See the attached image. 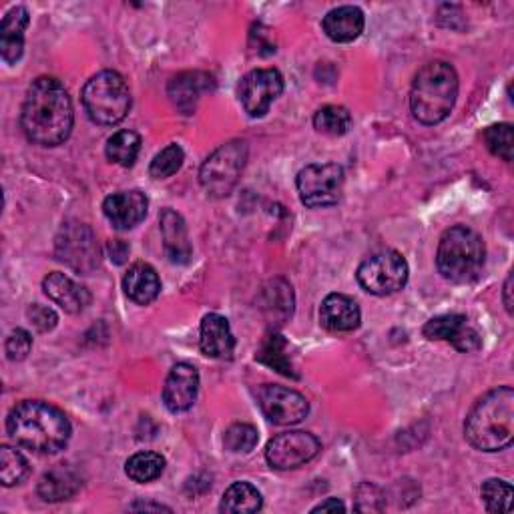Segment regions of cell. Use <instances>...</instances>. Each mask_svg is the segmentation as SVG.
I'll return each mask as SVG.
<instances>
[{
	"label": "cell",
	"instance_id": "cell-1",
	"mask_svg": "<svg viewBox=\"0 0 514 514\" xmlns=\"http://www.w3.org/2000/svg\"><path fill=\"white\" fill-rule=\"evenodd\" d=\"M73 121L71 97L57 79L41 77L29 87L21 113V125L29 141L57 147L69 139Z\"/></svg>",
	"mask_w": 514,
	"mask_h": 514
},
{
	"label": "cell",
	"instance_id": "cell-2",
	"mask_svg": "<svg viewBox=\"0 0 514 514\" xmlns=\"http://www.w3.org/2000/svg\"><path fill=\"white\" fill-rule=\"evenodd\" d=\"M7 432L17 446L39 454H57L69 444L71 422L61 408L49 402L25 400L11 410Z\"/></svg>",
	"mask_w": 514,
	"mask_h": 514
},
{
	"label": "cell",
	"instance_id": "cell-3",
	"mask_svg": "<svg viewBox=\"0 0 514 514\" xmlns=\"http://www.w3.org/2000/svg\"><path fill=\"white\" fill-rule=\"evenodd\" d=\"M466 440L482 452H498L514 440V390L496 388L482 396L466 416Z\"/></svg>",
	"mask_w": 514,
	"mask_h": 514
},
{
	"label": "cell",
	"instance_id": "cell-4",
	"mask_svg": "<svg viewBox=\"0 0 514 514\" xmlns=\"http://www.w3.org/2000/svg\"><path fill=\"white\" fill-rule=\"evenodd\" d=\"M458 75L450 63L434 61L422 67L412 83L410 111L422 125L442 123L454 109Z\"/></svg>",
	"mask_w": 514,
	"mask_h": 514
},
{
	"label": "cell",
	"instance_id": "cell-5",
	"mask_svg": "<svg viewBox=\"0 0 514 514\" xmlns=\"http://www.w3.org/2000/svg\"><path fill=\"white\" fill-rule=\"evenodd\" d=\"M484 260V241L472 227L454 225L444 231L436 251V266L444 280L452 284H470L480 276Z\"/></svg>",
	"mask_w": 514,
	"mask_h": 514
},
{
	"label": "cell",
	"instance_id": "cell-6",
	"mask_svg": "<svg viewBox=\"0 0 514 514\" xmlns=\"http://www.w3.org/2000/svg\"><path fill=\"white\" fill-rule=\"evenodd\" d=\"M81 101L93 123L111 127L127 117L131 109V91L119 73L101 71L87 81Z\"/></svg>",
	"mask_w": 514,
	"mask_h": 514
},
{
	"label": "cell",
	"instance_id": "cell-7",
	"mask_svg": "<svg viewBox=\"0 0 514 514\" xmlns=\"http://www.w3.org/2000/svg\"><path fill=\"white\" fill-rule=\"evenodd\" d=\"M247 161V145L243 141H229L215 149L199 171L201 187L211 197H227L237 185Z\"/></svg>",
	"mask_w": 514,
	"mask_h": 514
},
{
	"label": "cell",
	"instance_id": "cell-8",
	"mask_svg": "<svg viewBox=\"0 0 514 514\" xmlns=\"http://www.w3.org/2000/svg\"><path fill=\"white\" fill-rule=\"evenodd\" d=\"M408 264L394 249L378 251L360 264L358 282L372 296H390L400 292L408 282Z\"/></svg>",
	"mask_w": 514,
	"mask_h": 514
},
{
	"label": "cell",
	"instance_id": "cell-9",
	"mask_svg": "<svg viewBox=\"0 0 514 514\" xmlns=\"http://www.w3.org/2000/svg\"><path fill=\"white\" fill-rule=\"evenodd\" d=\"M59 262L67 264L77 274H93L101 264V247L89 225L71 221L65 223L55 241Z\"/></svg>",
	"mask_w": 514,
	"mask_h": 514
},
{
	"label": "cell",
	"instance_id": "cell-10",
	"mask_svg": "<svg viewBox=\"0 0 514 514\" xmlns=\"http://www.w3.org/2000/svg\"><path fill=\"white\" fill-rule=\"evenodd\" d=\"M344 169L338 163H314L298 173L296 185L304 205L318 209L336 205L344 191Z\"/></svg>",
	"mask_w": 514,
	"mask_h": 514
},
{
	"label": "cell",
	"instance_id": "cell-11",
	"mask_svg": "<svg viewBox=\"0 0 514 514\" xmlns=\"http://www.w3.org/2000/svg\"><path fill=\"white\" fill-rule=\"evenodd\" d=\"M237 93L249 117H264L284 93V77L276 69H255L243 77Z\"/></svg>",
	"mask_w": 514,
	"mask_h": 514
},
{
	"label": "cell",
	"instance_id": "cell-12",
	"mask_svg": "<svg viewBox=\"0 0 514 514\" xmlns=\"http://www.w3.org/2000/svg\"><path fill=\"white\" fill-rule=\"evenodd\" d=\"M320 448V440L310 432H284L270 440L266 448V460L276 470H292L314 460Z\"/></svg>",
	"mask_w": 514,
	"mask_h": 514
},
{
	"label": "cell",
	"instance_id": "cell-13",
	"mask_svg": "<svg viewBox=\"0 0 514 514\" xmlns=\"http://www.w3.org/2000/svg\"><path fill=\"white\" fill-rule=\"evenodd\" d=\"M257 402L266 418L280 426L300 424L310 412V404L300 392L278 384H266L257 390Z\"/></svg>",
	"mask_w": 514,
	"mask_h": 514
},
{
	"label": "cell",
	"instance_id": "cell-14",
	"mask_svg": "<svg viewBox=\"0 0 514 514\" xmlns=\"http://www.w3.org/2000/svg\"><path fill=\"white\" fill-rule=\"evenodd\" d=\"M424 336L428 340L448 342L458 352H464V354L476 352L482 346L480 334L468 324V318L460 314H446V316L432 318L424 326Z\"/></svg>",
	"mask_w": 514,
	"mask_h": 514
},
{
	"label": "cell",
	"instance_id": "cell-15",
	"mask_svg": "<svg viewBox=\"0 0 514 514\" xmlns=\"http://www.w3.org/2000/svg\"><path fill=\"white\" fill-rule=\"evenodd\" d=\"M197 392H199L197 368L187 362L175 364L163 386V402L167 410L173 414L189 410L197 400Z\"/></svg>",
	"mask_w": 514,
	"mask_h": 514
},
{
	"label": "cell",
	"instance_id": "cell-16",
	"mask_svg": "<svg viewBox=\"0 0 514 514\" xmlns=\"http://www.w3.org/2000/svg\"><path fill=\"white\" fill-rule=\"evenodd\" d=\"M149 209V199L145 193L131 189V191H117L109 195L103 203L105 217L113 223L115 229H133L139 225Z\"/></svg>",
	"mask_w": 514,
	"mask_h": 514
},
{
	"label": "cell",
	"instance_id": "cell-17",
	"mask_svg": "<svg viewBox=\"0 0 514 514\" xmlns=\"http://www.w3.org/2000/svg\"><path fill=\"white\" fill-rule=\"evenodd\" d=\"M201 352L215 360H229L235 350V338L229 322L219 314H207L201 322L199 334Z\"/></svg>",
	"mask_w": 514,
	"mask_h": 514
},
{
	"label": "cell",
	"instance_id": "cell-18",
	"mask_svg": "<svg viewBox=\"0 0 514 514\" xmlns=\"http://www.w3.org/2000/svg\"><path fill=\"white\" fill-rule=\"evenodd\" d=\"M362 314L356 300L344 294H330L320 308V322L328 332H354L360 326Z\"/></svg>",
	"mask_w": 514,
	"mask_h": 514
},
{
	"label": "cell",
	"instance_id": "cell-19",
	"mask_svg": "<svg viewBox=\"0 0 514 514\" xmlns=\"http://www.w3.org/2000/svg\"><path fill=\"white\" fill-rule=\"evenodd\" d=\"M29 21L31 17L25 7H15L5 15L3 25H0V55H3L5 63L15 65L21 61Z\"/></svg>",
	"mask_w": 514,
	"mask_h": 514
},
{
	"label": "cell",
	"instance_id": "cell-20",
	"mask_svg": "<svg viewBox=\"0 0 514 514\" xmlns=\"http://www.w3.org/2000/svg\"><path fill=\"white\" fill-rule=\"evenodd\" d=\"M43 290L57 306L67 314H81L91 304V294L65 274H49L43 282Z\"/></svg>",
	"mask_w": 514,
	"mask_h": 514
},
{
	"label": "cell",
	"instance_id": "cell-21",
	"mask_svg": "<svg viewBox=\"0 0 514 514\" xmlns=\"http://www.w3.org/2000/svg\"><path fill=\"white\" fill-rule=\"evenodd\" d=\"M159 223H161L165 253L169 260L173 264H187L193 249H191V241H189L183 217L173 209H165L159 217Z\"/></svg>",
	"mask_w": 514,
	"mask_h": 514
},
{
	"label": "cell",
	"instance_id": "cell-22",
	"mask_svg": "<svg viewBox=\"0 0 514 514\" xmlns=\"http://www.w3.org/2000/svg\"><path fill=\"white\" fill-rule=\"evenodd\" d=\"M211 77L205 73H181L169 83V97L173 105L183 113L191 115L205 91H209Z\"/></svg>",
	"mask_w": 514,
	"mask_h": 514
},
{
	"label": "cell",
	"instance_id": "cell-23",
	"mask_svg": "<svg viewBox=\"0 0 514 514\" xmlns=\"http://www.w3.org/2000/svg\"><path fill=\"white\" fill-rule=\"evenodd\" d=\"M364 13L358 7H338L324 17V33L334 43H352L364 33Z\"/></svg>",
	"mask_w": 514,
	"mask_h": 514
},
{
	"label": "cell",
	"instance_id": "cell-24",
	"mask_svg": "<svg viewBox=\"0 0 514 514\" xmlns=\"http://www.w3.org/2000/svg\"><path fill=\"white\" fill-rule=\"evenodd\" d=\"M123 290L127 298L139 306H147L157 300L161 292V280L149 264H133L123 278Z\"/></svg>",
	"mask_w": 514,
	"mask_h": 514
},
{
	"label": "cell",
	"instance_id": "cell-25",
	"mask_svg": "<svg viewBox=\"0 0 514 514\" xmlns=\"http://www.w3.org/2000/svg\"><path fill=\"white\" fill-rule=\"evenodd\" d=\"M79 486H81V478L73 468L57 466L41 478L39 496L47 502H61L77 494Z\"/></svg>",
	"mask_w": 514,
	"mask_h": 514
},
{
	"label": "cell",
	"instance_id": "cell-26",
	"mask_svg": "<svg viewBox=\"0 0 514 514\" xmlns=\"http://www.w3.org/2000/svg\"><path fill=\"white\" fill-rule=\"evenodd\" d=\"M262 504H264L262 494L253 484L235 482L225 490L219 508H221V512H231V514L241 512L243 514V512H257L262 508Z\"/></svg>",
	"mask_w": 514,
	"mask_h": 514
},
{
	"label": "cell",
	"instance_id": "cell-27",
	"mask_svg": "<svg viewBox=\"0 0 514 514\" xmlns=\"http://www.w3.org/2000/svg\"><path fill=\"white\" fill-rule=\"evenodd\" d=\"M105 151L113 163L121 167H131L141 151V137L129 129L117 131L113 137H109Z\"/></svg>",
	"mask_w": 514,
	"mask_h": 514
},
{
	"label": "cell",
	"instance_id": "cell-28",
	"mask_svg": "<svg viewBox=\"0 0 514 514\" xmlns=\"http://www.w3.org/2000/svg\"><path fill=\"white\" fill-rule=\"evenodd\" d=\"M163 470H165V458L157 452H137L125 464L127 476L139 484L159 478Z\"/></svg>",
	"mask_w": 514,
	"mask_h": 514
},
{
	"label": "cell",
	"instance_id": "cell-29",
	"mask_svg": "<svg viewBox=\"0 0 514 514\" xmlns=\"http://www.w3.org/2000/svg\"><path fill=\"white\" fill-rule=\"evenodd\" d=\"M314 127L316 131L330 135V137H342L352 127V115L348 109L338 105H326L314 115Z\"/></svg>",
	"mask_w": 514,
	"mask_h": 514
},
{
	"label": "cell",
	"instance_id": "cell-30",
	"mask_svg": "<svg viewBox=\"0 0 514 514\" xmlns=\"http://www.w3.org/2000/svg\"><path fill=\"white\" fill-rule=\"evenodd\" d=\"M27 474L29 462L19 450L11 446L0 448V480H3L5 486L21 484L27 478Z\"/></svg>",
	"mask_w": 514,
	"mask_h": 514
},
{
	"label": "cell",
	"instance_id": "cell-31",
	"mask_svg": "<svg viewBox=\"0 0 514 514\" xmlns=\"http://www.w3.org/2000/svg\"><path fill=\"white\" fill-rule=\"evenodd\" d=\"M257 358H260V362H264V364L272 366L274 370H278L280 374L296 378L294 368H292V362H290V358L286 356V340H284L282 336H278V334L270 336V338L264 342V346H262L260 354H257Z\"/></svg>",
	"mask_w": 514,
	"mask_h": 514
},
{
	"label": "cell",
	"instance_id": "cell-32",
	"mask_svg": "<svg viewBox=\"0 0 514 514\" xmlns=\"http://www.w3.org/2000/svg\"><path fill=\"white\" fill-rule=\"evenodd\" d=\"M482 500L488 512H510L512 508V486L506 480L490 478L482 484Z\"/></svg>",
	"mask_w": 514,
	"mask_h": 514
},
{
	"label": "cell",
	"instance_id": "cell-33",
	"mask_svg": "<svg viewBox=\"0 0 514 514\" xmlns=\"http://www.w3.org/2000/svg\"><path fill=\"white\" fill-rule=\"evenodd\" d=\"M484 143L494 157H498L506 163L512 161L514 145H512V125L510 123H500V125L488 127L484 131Z\"/></svg>",
	"mask_w": 514,
	"mask_h": 514
},
{
	"label": "cell",
	"instance_id": "cell-34",
	"mask_svg": "<svg viewBox=\"0 0 514 514\" xmlns=\"http://www.w3.org/2000/svg\"><path fill=\"white\" fill-rule=\"evenodd\" d=\"M257 440H260V436H257V430L251 424H233L225 430V436H223L225 448L233 454L251 452Z\"/></svg>",
	"mask_w": 514,
	"mask_h": 514
},
{
	"label": "cell",
	"instance_id": "cell-35",
	"mask_svg": "<svg viewBox=\"0 0 514 514\" xmlns=\"http://www.w3.org/2000/svg\"><path fill=\"white\" fill-rule=\"evenodd\" d=\"M183 159H185L183 149L179 145H169L161 153L155 155V159L151 161L149 173L155 179H167V177L175 175L181 169Z\"/></svg>",
	"mask_w": 514,
	"mask_h": 514
},
{
	"label": "cell",
	"instance_id": "cell-36",
	"mask_svg": "<svg viewBox=\"0 0 514 514\" xmlns=\"http://www.w3.org/2000/svg\"><path fill=\"white\" fill-rule=\"evenodd\" d=\"M31 348H33V338L23 328H17L15 332H11V336L7 338V344H5V352L11 362H23L29 356Z\"/></svg>",
	"mask_w": 514,
	"mask_h": 514
},
{
	"label": "cell",
	"instance_id": "cell-37",
	"mask_svg": "<svg viewBox=\"0 0 514 514\" xmlns=\"http://www.w3.org/2000/svg\"><path fill=\"white\" fill-rule=\"evenodd\" d=\"M356 510H364V512H380L384 508V498L380 488H376L370 482H364L362 486H358L356 490Z\"/></svg>",
	"mask_w": 514,
	"mask_h": 514
},
{
	"label": "cell",
	"instance_id": "cell-38",
	"mask_svg": "<svg viewBox=\"0 0 514 514\" xmlns=\"http://www.w3.org/2000/svg\"><path fill=\"white\" fill-rule=\"evenodd\" d=\"M27 316H29L31 324H33L39 332H51V330L57 326V322H59V316H57L51 308L41 306V304L31 306L29 312H27Z\"/></svg>",
	"mask_w": 514,
	"mask_h": 514
},
{
	"label": "cell",
	"instance_id": "cell-39",
	"mask_svg": "<svg viewBox=\"0 0 514 514\" xmlns=\"http://www.w3.org/2000/svg\"><path fill=\"white\" fill-rule=\"evenodd\" d=\"M338 510L340 512L346 510V504L342 500H338V498H328L326 502H322V504L312 508V512H338Z\"/></svg>",
	"mask_w": 514,
	"mask_h": 514
},
{
	"label": "cell",
	"instance_id": "cell-40",
	"mask_svg": "<svg viewBox=\"0 0 514 514\" xmlns=\"http://www.w3.org/2000/svg\"><path fill=\"white\" fill-rule=\"evenodd\" d=\"M510 294H512V276L506 280L504 284V306H506V312L512 314V300H510Z\"/></svg>",
	"mask_w": 514,
	"mask_h": 514
},
{
	"label": "cell",
	"instance_id": "cell-41",
	"mask_svg": "<svg viewBox=\"0 0 514 514\" xmlns=\"http://www.w3.org/2000/svg\"><path fill=\"white\" fill-rule=\"evenodd\" d=\"M131 508H133V510H169V508L163 506V504H147V502H143V504H133Z\"/></svg>",
	"mask_w": 514,
	"mask_h": 514
}]
</instances>
